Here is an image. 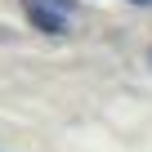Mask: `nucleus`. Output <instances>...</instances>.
Masks as SVG:
<instances>
[{
    "instance_id": "obj_1",
    "label": "nucleus",
    "mask_w": 152,
    "mask_h": 152,
    "mask_svg": "<svg viewBox=\"0 0 152 152\" xmlns=\"http://www.w3.org/2000/svg\"><path fill=\"white\" fill-rule=\"evenodd\" d=\"M72 9L76 0H23V14L36 31H49V36H63L67 23H72Z\"/></svg>"
},
{
    "instance_id": "obj_2",
    "label": "nucleus",
    "mask_w": 152,
    "mask_h": 152,
    "mask_svg": "<svg viewBox=\"0 0 152 152\" xmlns=\"http://www.w3.org/2000/svg\"><path fill=\"white\" fill-rule=\"evenodd\" d=\"M130 5H152V0H130Z\"/></svg>"
},
{
    "instance_id": "obj_3",
    "label": "nucleus",
    "mask_w": 152,
    "mask_h": 152,
    "mask_svg": "<svg viewBox=\"0 0 152 152\" xmlns=\"http://www.w3.org/2000/svg\"><path fill=\"white\" fill-rule=\"evenodd\" d=\"M148 63H152V49H148Z\"/></svg>"
}]
</instances>
